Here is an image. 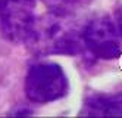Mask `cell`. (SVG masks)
Masks as SVG:
<instances>
[{"label": "cell", "mask_w": 122, "mask_h": 118, "mask_svg": "<svg viewBox=\"0 0 122 118\" xmlns=\"http://www.w3.org/2000/svg\"><path fill=\"white\" fill-rule=\"evenodd\" d=\"M68 80L56 63H37L31 67L25 80V92L31 102L46 103L66 95Z\"/></svg>", "instance_id": "cell-1"}, {"label": "cell", "mask_w": 122, "mask_h": 118, "mask_svg": "<svg viewBox=\"0 0 122 118\" xmlns=\"http://www.w3.org/2000/svg\"><path fill=\"white\" fill-rule=\"evenodd\" d=\"M36 0H0V31L13 41H30L36 35Z\"/></svg>", "instance_id": "cell-2"}, {"label": "cell", "mask_w": 122, "mask_h": 118, "mask_svg": "<svg viewBox=\"0 0 122 118\" xmlns=\"http://www.w3.org/2000/svg\"><path fill=\"white\" fill-rule=\"evenodd\" d=\"M82 44L100 59H115L122 55L121 31L107 18L94 19L85 27L82 30Z\"/></svg>", "instance_id": "cell-3"}, {"label": "cell", "mask_w": 122, "mask_h": 118, "mask_svg": "<svg viewBox=\"0 0 122 118\" xmlns=\"http://www.w3.org/2000/svg\"><path fill=\"white\" fill-rule=\"evenodd\" d=\"M82 114L96 117H122V93L99 95L87 99Z\"/></svg>", "instance_id": "cell-4"}, {"label": "cell", "mask_w": 122, "mask_h": 118, "mask_svg": "<svg viewBox=\"0 0 122 118\" xmlns=\"http://www.w3.org/2000/svg\"><path fill=\"white\" fill-rule=\"evenodd\" d=\"M116 25H118L119 31H121V35H122V7L118 11V22H116Z\"/></svg>", "instance_id": "cell-5"}]
</instances>
